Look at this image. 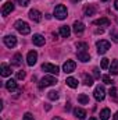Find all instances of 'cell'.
Wrapping results in <instances>:
<instances>
[{"instance_id":"obj_1","label":"cell","mask_w":118,"mask_h":120,"mask_svg":"<svg viewBox=\"0 0 118 120\" xmlns=\"http://www.w3.org/2000/svg\"><path fill=\"white\" fill-rule=\"evenodd\" d=\"M14 27H15V30L18 31L20 34H22V35H28L31 32V27L28 25V22H25V21H22V20L15 21Z\"/></svg>"},{"instance_id":"obj_2","label":"cell","mask_w":118,"mask_h":120,"mask_svg":"<svg viewBox=\"0 0 118 120\" xmlns=\"http://www.w3.org/2000/svg\"><path fill=\"white\" fill-rule=\"evenodd\" d=\"M54 15L57 20H65L67 15H68V11H67V7L64 4H59L54 7Z\"/></svg>"},{"instance_id":"obj_3","label":"cell","mask_w":118,"mask_h":120,"mask_svg":"<svg viewBox=\"0 0 118 120\" xmlns=\"http://www.w3.org/2000/svg\"><path fill=\"white\" fill-rule=\"evenodd\" d=\"M57 84V78H54L53 75H46L40 80L39 82V88H45V87H50V85H54Z\"/></svg>"},{"instance_id":"obj_4","label":"cell","mask_w":118,"mask_h":120,"mask_svg":"<svg viewBox=\"0 0 118 120\" xmlns=\"http://www.w3.org/2000/svg\"><path fill=\"white\" fill-rule=\"evenodd\" d=\"M96 48H97V53L99 55H104L108 49H110V42L108 41H99L97 43H96Z\"/></svg>"},{"instance_id":"obj_5","label":"cell","mask_w":118,"mask_h":120,"mask_svg":"<svg viewBox=\"0 0 118 120\" xmlns=\"http://www.w3.org/2000/svg\"><path fill=\"white\" fill-rule=\"evenodd\" d=\"M93 95H94V99H96V101L101 102V101L106 98V91H104V87H103V85H97V87L94 88Z\"/></svg>"},{"instance_id":"obj_6","label":"cell","mask_w":118,"mask_h":120,"mask_svg":"<svg viewBox=\"0 0 118 120\" xmlns=\"http://www.w3.org/2000/svg\"><path fill=\"white\" fill-rule=\"evenodd\" d=\"M42 68L45 70V71H47V73H50V74H59L60 70L57 66H54V64H52V63H43L42 64Z\"/></svg>"},{"instance_id":"obj_7","label":"cell","mask_w":118,"mask_h":120,"mask_svg":"<svg viewBox=\"0 0 118 120\" xmlns=\"http://www.w3.org/2000/svg\"><path fill=\"white\" fill-rule=\"evenodd\" d=\"M3 42H4V45L7 46V48H14L15 45H17V38L14 36V35H6L4 38H3Z\"/></svg>"},{"instance_id":"obj_8","label":"cell","mask_w":118,"mask_h":120,"mask_svg":"<svg viewBox=\"0 0 118 120\" xmlns=\"http://www.w3.org/2000/svg\"><path fill=\"white\" fill-rule=\"evenodd\" d=\"M14 11V3L13 1H6L1 7V14L3 15H8Z\"/></svg>"},{"instance_id":"obj_9","label":"cell","mask_w":118,"mask_h":120,"mask_svg":"<svg viewBox=\"0 0 118 120\" xmlns=\"http://www.w3.org/2000/svg\"><path fill=\"white\" fill-rule=\"evenodd\" d=\"M76 67V63L74 60H67L64 64H62V71L64 73H72Z\"/></svg>"},{"instance_id":"obj_10","label":"cell","mask_w":118,"mask_h":120,"mask_svg":"<svg viewBox=\"0 0 118 120\" xmlns=\"http://www.w3.org/2000/svg\"><path fill=\"white\" fill-rule=\"evenodd\" d=\"M36 61H38V53H36L35 50L28 52V56H27V63H28V66H35Z\"/></svg>"},{"instance_id":"obj_11","label":"cell","mask_w":118,"mask_h":120,"mask_svg":"<svg viewBox=\"0 0 118 120\" xmlns=\"http://www.w3.org/2000/svg\"><path fill=\"white\" fill-rule=\"evenodd\" d=\"M72 30H74V32H75L76 35H81V34L85 31V25H83V22H81V21H75L74 25H72Z\"/></svg>"},{"instance_id":"obj_12","label":"cell","mask_w":118,"mask_h":120,"mask_svg":"<svg viewBox=\"0 0 118 120\" xmlns=\"http://www.w3.org/2000/svg\"><path fill=\"white\" fill-rule=\"evenodd\" d=\"M29 18L32 20V21H35V22H39V21L42 20V14H40V11L32 8V10L29 11Z\"/></svg>"},{"instance_id":"obj_13","label":"cell","mask_w":118,"mask_h":120,"mask_svg":"<svg viewBox=\"0 0 118 120\" xmlns=\"http://www.w3.org/2000/svg\"><path fill=\"white\" fill-rule=\"evenodd\" d=\"M32 42H33L36 46H43V45H45V38H43L42 35H39V34H35L33 38H32Z\"/></svg>"},{"instance_id":"obj_14","label":"cell","mask_w":118,"mask_h":120,"mask_svg":"<svg viewBox=\"0 0 118 120\" xmlns=\"http://www.w3.org/2000/svg\"><path fill=\"white\" fill-rule=\"evenodd\" d=\"M74 115H75V117L79 120H83L86 117V112L82 109V108H75L74 109Z\"/></svg>"},{"instance_id":"obj_15","label":"cell","mask_w":118,"mask_h":120,"mask_svg":"<svg viewBox=\"0 0 118 120\" xmlns=\"http://www.w3.org/2000/svg\"><path fill=\"white\" fill-rule=\"evenodd\" d=\"M6 88L7 91H10V92H13V91L17 90V82H15V80H8V81H6Z\"/></svg>"},{"instance_id":"obj_16","label":"cell","mask_w":118,"mask_h":120,"mask_svg":"<svg viewBox=\"0 0 118 120\" xmlns=\"http://www.w3.org/2000/svg\"><path fill=\"white\" fill-rule=\"evenodd\" d=\"M60 35H61L62 38H68V36L71 35V30H69V27H67V25L60 27Z\"/></svg>"},{"instance_id":"obj_17","label":"cell","mask_w":118,"mask_h":120,"mask_svg":"<svg viewBox=\"0 0 118 120\" xmlns=\"http://www.w3.org/2000/svg\"><path fill=\"white\" fill-rule=\"evenodd\" d=\"M94 24H96V25H100V27H108V25H110V20H108V18H106V17H103V18L96 20V21H94Z\"/></svg>"},{"instance_id":"obj_18","label":"cell","mask_w":118,"mask_h":120,"mask_svg":"<svg viewBox=\"0 0 118 120\" xmlns=\"http://www.w3.org/2000/svg\"><path fill=\"white\" fill-rule=\"evenodd\" d=\"M65 82H67V85H68L69 88H76V87H78V80L74 78V77H68V78L65 80Z\"/></svg>"},{"instance_id":"obj_19","label":"cell","mask_w":118,"mask_h":120,"mask_svg":"<svg viewBox=\"0 0 118 120\" xmlns=\"http://www.w3.org/2000/svg\"><path fill=\"white\" fill-rule=\"evenodd\" d=\"M78 60L86 63V61L90 60V55H89L88 52H78Z\"/></svg>"},{"instance_id":"obj_20","label":"cell","mask_w":118,"mask_h":120,"mask_svg":"<svg viewBox=\"0 0 118 120\" xmlns=\"http://www.w3.org/2000/svg\"><path fill=\"white\" fill-rule=\"evenodd\" d=\"M0 71H1V75H3V77H8V75H11V68H10L7 64H1Z\"/></svg>"},{"instance_id":"obj_21","label":"cell","mask_w":118,"mask_h":120,"mask_svg":"<svg viewBox=\"0 0 118 120\" xmlns=\"http://www.w3.org/2000/svg\"><path fill=\"white\" fill-rule=\"evenodd\" d=\"M110 73H111L113 75H117V74H118V60H113V61H111Z\"/></svg>"},{"instance_id":"obj_22","label":"cell","mask_w":118,"mask_h":120,"mask_svg":"<svg viewBox=\"0 0 118 120\" xmlns=\"http://www.w3.org/2000/svg\"><path fill=\"white\" fill-rule=\"evenodd\" d=\"M110 116H111V112H110V109H107V108L100 112V119L101 120H108Z\"/></svg>"},{"instance_id":"obj_23","label":"cell","mask_w":118,"mask_h":120,"mask_svg":"<svg viewBox=\"0 0 118 120\" xmlns=\"http://www.w3.org/2000/svg\"><path fill=\"white\" fill-rule=\"evenodd\" d=\"M78 102H79L81 105H88L89 103V96L85 95V94H81V95L78 96Z\"/></svg>"},{"instance_id":"obj_24","label":"cell","mask_w":118,"mask_h":120,"mask_svg":"<svg viewBox=\"0 0 118 120\" xmlns=\"http://www.w3.org/2000/svg\"><path fill=\"white\" fill-rule=\"evenodd\" d=\"M21 63H22V56H21L20 53L14 55V57H13V64L18 67V66H21Z\"/></svg>"},{"instance_id":"obj_25","label":"cell","mask_w":118,"mask_h":120,"mask_svg":"<svg viewBox=\"0 0 118 120\" xmlns=\"http://www.w3.org/2000/svg\"><path fill=\"white\" fill-rule=\"evenodd\" d=\"M94 13H96V8H94L93 6H88V7H85V15L90 17V15H93Z\"/></svg>"},{"instance_id":"obj_26","label":"cell","mask_w":118,"mask_h":120,"mask_svg":"<svg viewBox=\"0 0 118 120\" xmlns=\"http://www.w3.org/2000/svg\"><path fill=\"white\" fill-rule=\"evenodd\" d=\"M82 77H83V82H85V85H88V87L93 85V78H92L90 75H88V74H83Z\"/></svg>"},{"instance_id":"obj_27","label":"cell","mask_w":118,"mask_h":120,"mask_svg":"<svg viewBox=\"0 0 118 120\" xmlns=\"http://www.w3.org/2000/svg\"><path fill=\"white\" fill-rule=\"evenodd\" d=\"M76 49H78V52H86V49H88V43H85V42H79V43H76Z\"/></svg>"},{"instance_id":"obj_28","label":"cell","mask_w":118,"mask_h":120,"mask_svg":"<svg viewBox=\"0 0 118 120\" xmlns=\"http://www.w3.org/2000/svg\"><path fill=\"white\" fill-rule=\"evenodd\" d=\"M47 96H49V99H52V101H57V99H59V92H57V91H50V92L47 94Z\"/></svg>"},{"instance_id":"obj_29","label":"cell","mask_w":118,"mask_h":120,"mask_svg":"<svg viewBox=\"0 0 118 120\" xmlns=\"http://www.w3.org/2000/svg\"><path fill=\"white\" fill-rule=\"evenodd\" d=\"M108 67H110V60L107 59V57L101 59V68H103V70H107Z\"/></svg>"},{"instance_id":"obj_30","label":"cell","mask_w":118,"mask_h":120,"mask_svg":"<svg viewBox=\"0 0 118 120\" xmlns=\"http://www.w3.org/2000/svg\"><path fill=\"white\" fill-rule=\"evenodd\" d=\"M17 4H20L21 7H27L28 4H29V0H14Z\"/></svg>"},{"instance_id":"obj_31","label":"cell","mask_w":118,"mask_h":120,"mask_svg":"<svg viewBox=\"0 0 118 120\" xmlns=\"http://www.w3.org/2000/svg\"><path fill=\"white\" fill-rule=\"evenodd\" d=\"M101 80H103V82H104V84H110V85L114 82V81H113L108 75H103V77H101Z\"/></svg>"},{"instance_id":"obj_32","label":"cell","mask_w":118,"mask_h":120,"mask_svg":"<svg viewBox=\"0 0 118 120\" xmlns=\"http://www.w3.org/2000/svg\"><path fill=\"white\" fill-rule=\"evenodd\" d=\"M17 78H18V80H24V78H25V71H24V70L18 71V73H17Z\"/></svg>"},{"instance_id":"obj_33","label":"cell","mask_w":118,"mask_h":120,"mask_svg":"<svg viewBox=\"0 0 118 120\" xmlns=\"http://www.w3.org/2000/svg\"><path fill=\"white\" fill-rule=\"evenodd\" d=\"M108 94H110V96H113V98H117V90H115L114 87H111V90L108 91Z\"/></svg>"},{"instance_id":"obj_34","label":"cell","mask_w":118,"mask_h":120,"mask_svg":"<svg viewBox=\"0 0 118 120\" xmlns=\"http://www.w3.org/2000/svg\"><path fill=\"white\" fill-rule=\"evenodd\" d=\"M93 75H94V78H100V71H99L97 67L93 68Z\"/></svg>"},{"instance_id":"obj_35","label":"cell","mask_w":118,"mask_h":120,"mask_svg":"<svg viewBox=\"0 0 118 120\" xmlns=\"http://www.w3.org/2000/svg\"><path fill=\"white\" fill-rule=\"evenodd\" d=\"M111 39H113V41H114L115 43H118V35L115 34V32H114V31L111 32Z\"/></svg>"},{"instance_id":"obj_36","label":"cell","mask_w":118,"mask_h":120,"mask_svg":"<svg viewBox=\"0 0 118 120\" xmlns=\"http://www.w3.org/2000/svg\"><path fill=\"white\" fill-rule=\"evenodd\" d=\"M24 120H35V119H33V116L31 113H25L24 115Z\"/></svg>"},{"instance_id":"obj_37","label":"cell","mask_w":118,"mask_h":120,"mask_svg":"<svg viewBox=\"0 0 118 120\" xmlns=\"http://www.w3.org/2000/svg\"><path fill=\"white\" fill-rule=\"evenodd\" d=\"M114 6H115V8L118 10V0H115V1H114Z\"/></svg>"},{"instance_id":"obj_38","label":"cell","mask_w":118,"mask_h":120,"mask_svg":"<svg viewBox=\"0 0 118 120\" xmlns=\"http://www.w3.org/2000/svg\"><path fill=\"white\" fill-rule=\"evenodd\" d=\"M113 120H118V112L114 115V119H113Z\"/></svg>"},{"instance_id":"obj_39","label":"cell","mask_w":118,"mask_h":120,"mask_svg":"<svg viewBox=\"0 0 118 120\" xmlns=\"http://www.w3.org/2000/svg\"><path fill=\"white\" fill-rule=\"evenodd\" d=\"M52 120H64V119H61V117H53Z\"/></svg>"},{"instance_id":"obj_40","label":"cell","mask_w":118,"mask_h":120,"mask_svg":"<svg viewBox=\"0 0 118 120\" xmlns=\"http://www.w3.org/2000/svg\"><path fill=\"white\" fill-rule=\"evenodd\" d=\"M72 3H76V1H81V0H71Z\"/></svg>"},{"instance_id":"obj_41","label":"cell","mask_w":118,"mask_h":120,"mask_svg":"<svg viewBox=\"0 0 118 120\" xmlns=\"http://www.w3.org/2000/svg\"><path fill=\"white\" fill-rule=\"evenodd\" d=\"M89 120H97V119H96V117H90Z\"/></svg>"},{"instance_id":"obj_42","label":"cell","mask_w":118,"mask_h":120,"mask_svg":"<svg viewBox=\"0 0 118 120\" xmlns=\"http://www.w3.org/2000/svg\"><path fill=\"white\" fill-rule=\"evenodd\" d=\"M101 1H107V0H101Z\"/></svg>"}]
</instances>
